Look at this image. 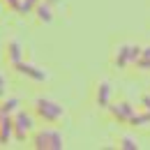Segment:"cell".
Masks as SVG:
<instances>
[{"mask_svg":"<svg viewBox=\"0 0 150 150\" xmlns=\"http://www.w3.org/2000/svg\"><path fill=\"white\" fill-rule=\"evenodd\" d=\"M111 113L118 118V120H129L136 111H134V106L127 104V102H118V104H111Z\"/></svg>","mask_w":150,"mask_h":150,"instance_id":"9","label":"cell"},{"mask_svg":"<svg viewBox=\"0 0 150 150\" xmlns=\"http://www.w3.org/2000/svg\"><path fill=\"white\" fill-rule=\"evenodd\" d=\"M33 113L42 118L44 122H58L60 118H62V106L53 102V99H49V97H37L35 102H33Z\"/></svg>","mask_w":150,"mask_h":150,"instance_id":"1","label":"cell"},{"mask_svg":"<svg viewBox=\"0 0 150 150\" xmlns=\"http://www.w3.org/2000/svg\"><path fill=\"white\" fill-rule=\"evenodd\" d=\"M19 111V99L16 97H9V99H5L2 104H0V113L2 115H12V113Z\"/></svg>","mask_w":150,"mask_h":150,"instance_id":"11","label":"cell"},{"mask_svg":"<svg viewBox=\"0 0 150 150\" xmlns=\"http://www.w3.org/2000/svg\"><path fill=\"white\" fill-rule=\"evenodd\" d=\"M139 58H141V49H139V46H132V44H125V46H120V49L115 51V65H118L120 69H125L127 65L136 62Z\"/></svg>","mask_w":150,"mask_h":150,"instance_id":"4","label":"cell"},{"mask_svg":"<svg viewBox=\"0 0 150 150\" xmlns=\"http://www.w3.org/2000/svg\"><path fill=\"white\" fill-rule=\"evenodd\" d=\"M5 58H7L9 65H16V62L23 60V49H21V44L16 39H9V42L5 44Z\"/></svg>","mask_w":150,"mask_h":150,"instance_id":"8","label":"cell"},{"mask_svg":"<svg viewBox=\"0 0 150 150\" xmlns=\"http://www.w3.org/2000/svg\"><path fill=\"white\" fill-rule=\"evenodd\" d=\"M5 90H7V81H5V76L0 74V97H5Z\"/></svg>","mask_w":150,"mask_h":150,"instance_id":"14","label":"cell"},{"mask_svg":"<svg viewBox=\"0 0 150 150\" xmlns=\"http://www.w3.org/2000/svg\"><path fill=\"white\" fill-rule=\"evenodd\" d=\"M2 2H5V7H9V9H14V12L19 9V5H21V0H2Z\"/></svg>","mask_w":150,"mask_h":150,"instance_id":"13","label":"cell"},{"mask_svg":"<svg viewBox=\"0 0 150 150\" xmlns=\"http://www.w3.org/2000/svg\"><path fill=\"white\" fill-rule=\"evenodd\" d=\"M33 14H35L37 21H42V23H51V21H53V5H51L49 0H39L37 5H35V9H33Z\"/></svg>","mask_w":150,"mask_h":150,"instance_id":"7","label":"cell"},{"mask_svg":"<svg viewBox=\"0 0 150 150\" xmlns=\"http://www.w3.org/2000/svg\"><path fill=\"white\" fill-rule=\"evenodd\" d=\"M35 129V120H33V115L28 111H16L14 113V139L16 141H25L28 139V134Z\"/></svg>","mask_w":150,"mask_h":150,"instance_id":"3","label":"cell"},{"mask_svg":"<svg viewBox=\"0 0 150 150\" xmlns=\"http://www.w3.org/2000/svg\"><path fill=\"white\" fill-rule=\"evenodd\" d=\"M0 120H2V113H0Z\"/></svg>","mask_w":150,"mask_h":150,"instance_id":"15","label":"cell"},{"mask_svg":"<svg viewBox=\"0 0 150 150\" xmlns=\"http://www.w3.org/2000/svg\"><path fill=\"white\" fill-rule=\"evenodd\" d=\"M12 139H14V118L2 115V120H0V146H7Z\"/></svg>","mask_w":150,"mask_h":150,"instance_id":"6","label":"cell"},{"mask_svg":"<svg viewBox=\"0 0 150 150\" xmlns=\"http://www.w3.org/2000/svg\"><path fill=\"white\" fill-rule=\"evenodd\" d=\"M120 148L136 150V148H139V143H136V139H132V136H122V139H120Z\"/></svg>","mask_w":150,"mask_h":150,"instance_id":"12","label":"cell"},{"mask_svg":"<svg viewBox=\"0 0 150 150\" xmlns=\"http://www.w3.org/2000/svg\"><path fill=\"white\" fill-rule=\"evenodd\" d=\"M109 97H111V86H109V81H102L97 86V106L99 109H109L111 106L109 104Z\"/></svg>","mask_w":150,"mask_h":150,"instance_id":"10","label":"cell"},{"mask_svg":"<svg viewBox=\"0 0 150 150\" xmlns=\"http://www.w3.org/2000/svg\"><path fill=\"white\" fill-rule=\"evenodd\" d=\"M21 76H28V79H33V81H46V72L44 69H39L35 65H30V62H25V60H21L16 65H12Z\"/></svg>","mask_w":150,"mask_h":150,"instance_id":"5","label":"cell"},{"mask_svg":"<svg viewBox=\"0 0 150 150\" xmlns=\"http://www.w3.org/2000/svg\"><path fill=\"white\" fill-rule=\"evenodd\" d=\"M62 146H65V139L56 129H39L33 134V148L37 150H60Z\"/></svg>","mask_w":150,"mask_h":150,"instance_id":"2","label":"cell"}]
</instances>
